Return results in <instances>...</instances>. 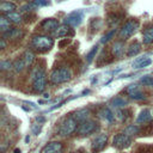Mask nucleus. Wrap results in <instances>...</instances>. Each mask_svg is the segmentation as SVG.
Returning <instances> with one entry per match:
<instances>
[{
  "label": "nucleus",
  "mask_w": 153,
  "mask_h": 153,
  "mask_svg": "<svg viewBox=\"0 0 153 153\" xmlns=\"http://www.w3.org/2000/svg\"><path fill=\"white\" fill-rule=\"evenodd\" d=\"M72 79V72L69 68L67 67H61V68H56L54 69L50 75H49V80L53 82V84H62V82H66L68 80Z\"/></svg>",
  "instance_id": "obj_1"
},
{
  "label": "nucleus",
  "mask_w": 153,
  "mask_h": 153,
  "mask_svg": "<svg viewBox=\"0 0 153 153\" xmlns=\"http://www.w3.org/2000/svg\"><path fill=\"white\" fill-rule=\"evenodd\" d=\"M142 42L143 44L153 43V25L147 26L142 32Z\"/></svg>",
  "instance_id": "obj_13"
},
{
  "label": "nucleus",
  "mask_w": 153,
  "mask_h": 153,
  "mask_svg": "<svg viewBox=\"0 0 153 153\" xmlns=\"http://www.w3.org/2000/svg\"><path fill=\"white\" fill-rule=\"evenodd\" d=\"M61 151H62V145L60 142H50L44 147L43 153H60Z\"/></svg>",
  "instance_id": "obj_14"
},
{
  "label": "nucleus",
  "mask_w": 153,
  "mask_h": 153,
  "mask_svg": "<svg viewBox=\"0 0 153 153\" xmlns=\"http://www.w3.org/2000/svg\"><path fill=\"white\" fill-rule=\"evenodd\" d=\"M32 5H33V7H43V6L50 5V1L49 0H33Z\"/></svg>",
  "instance_id": "obj_30"
},
{
  "label": "nucleus",
  "mask_w": 153,
  "mask_h": 153,
  "mask_svg": "<svg viewBox=\"0 0 153 153\" xmlns=\"http://www.w3.org/2000/svg\"><path fill=\"white\" fill-rule=\"evenodd\" d=\"M5 17L10 20V22H12V23H20L22 22V16L19 14V13H17V12H11V13H7V14H5Z\"/></svg>",
  "instance_id": "obj_23"
},
{
  "label": "nucleus",
  "mask_w": 153,
  "mask_h": 153,
  "mask_svg": "<svg viewBox=\"0 0 153 153\" xmlns=\"http://www.w3.org/2000/svg\"><path fill=\"white\" fill-rule=\"evenodd\" d=\"M116 33V29H112L110 32H108L105 36H103V38L100 39V43H106V42H109L111 38H112V36Z\"/></svg>",
  "instance_id": "obj_31"
},
{
  "label": "nucleus",
  "mask_w": 153,
  "mask_h": 153,
  "mask_svg": "<svg viewBox=\"0 0 153 153\" xmlns=\"http://www.w3.org/2000/svg\"><path fill=\"white\" fill-rule=\"evenodd\" d=\"M25 67H26V65H25V62H24L23 59H17V60L14 61V63H13V69H14L17 73L22 72Z\"/></svg>",
  "instance_id": "obj_25"
},
{
  "label": "nucleus",
  "mask_w": 153,
  "mask_h": 153,
  "mask_svg": "<svg viewBox=\"0 0 153 153\" xmlns=\"http://www.w3.org/2000/svg\"><path fill=\"white\" fill-rule=\"evenodd\" d=\"M135 91H139V86L135 85V84H131V85H129V86L127 87V93H128V94H131V93H134Z\"/></svg>",
  "instance_id": "obj_34"
},
{
  "label": "nucleus",
  "mask_w": 153,
  "mask_h": 153,
  "mask_svg": "<svg viewBox=\"0 0 153 153\" xmlns=\"http://www.w3.org/2000/svg\"><path fill=\"white\" fill-rule=\"evenodd\" d=\"M30 141V137L29 136H25V142H29Z\"/></svg>",
  "instance_id": "obj_39"
},
{
  "label": "nucleus",
  "mask_w": 153,
  "mask_h": 153,
  "mask_svg": "<svg viewBox=\"0 0 153 153\" xmlns=\"http://www.w3.org/2000/svg\"><path fill=\"white\" fill-rule=\"evenodd\" d=\"M152 63V60L147 56H141V57H137L134 62H133V67L134 68H145L147 66H149Z\"/></svg>",
  "instance_id": "obj_12"
},
{
  "label": "nucleus",
  "mask_w": 153,
  "mask_h": 153,
  "mask_svg": "<svg viewBox=\"0 0 153 153\" xmlns=\"http://www.w3.org/2000/svg\"><path fill=\"white\" fill-rule=\"evenodd\" d=\"M22 59L24 60V62H25V65H26V67H27V66H30V65L32 63V61H33V59H35V55H33L32 51L26 50V51L24 53V55H23Z\"/></svg>",
  "instance_id": "obj_24"
},
{
  "label": "nucleus",
  "mask_w": 153,
  "mask_h": 153,
  "mask_svg": "<svg viewBox=\"0 0 153 153\" xmlns=\"http://www.w3.org/2000/svg\"><path fill=\"white\" fill-rule=\"evenodd\" d=\"M31 44L32 47L38 50V51H47L49 49L53 48L54 45V39L49 36H42V35H38V36H33L32 39H31Z\"/></svg>",
  "instance_id": "obj_2"
},
{
  "label": "nucleus",
  "mask_w": 153,
  "mask_h": 153,
  "mask_svg": "<svg viewBox=\"0 0 153 153\" xmlns=\"http://www.w3.org/2000/svg\"><path fill=\"white\" fill-rule=\"evenodd\" d=\"M131 143V139L130 136H128L127 134H117L114 136L112 139V145L114 147L118 148V149H123V148H127L129 147Z\"/></svg>",
  "instance_id": "obj_7"
},
{
  "label": "nucleus",
  "mask_w": 153,
  "mask_h": 153,
  "mask_svg": "<svg viewBox=\"0 0 153 153\" xmlns=\"http://www.w3.org/2000/svg\"><path fill=\"white\" fill-rule=\"evenodd\" d=\"M140 50H141V44H140L139 42H134V43H131V44L129 45L128 51H127V55H128V56H134V55L139 54Z\"/></svg>",
  "instance_id": "obj_20"
},
{
  "label": "nucleus",
  "mask_w": 153,
  "mask_h": 153,
  "mask_svg": "<svg viewBox=\"0 0 153 153\" xmlns=\"http://www.w3.org/2000/svg\"><path fill=\"white\" fill-rule=\"evenodd\" d=\"M151 118H152L151 111H149L148 109H143V110L140 111V114H139V116H137V118H136V122H137V123H146V122H148Z\"/></svg>",
  "instance_id": "obj_18"
},
{
  "label": "nucleus",
  "mask_w": 153,
  "mask_h": 153,
  "mask_svg": "<svg viewBox=\"0 0 153 153\" xmlns=\"http://www.w3.org/2000/svg\"><path fill=\"white\" fill-rule=\"evenodd\" d=\"M106 142H108V136H106L105 134H99L98 136H96V137L93 139L91 147H92V149H93L94 152H99V151H102V149L105 147Z\"/></svg>",
  "instance_id": "obj_10"
},
{
  "label": "nucleus",
  "mask_w": 153,
  "mask_h": 153,
  "mask_svg": "<svg viewBox=\"0 0 153 153\" xmlns=\"http://www.w3.org/2000/svg\"><path fill=\"white\" fill-rule=\"evenodd\" d=\"M14 153H22V152H20L19 148H16V149H14Z\"/></svg>",
  "instance_id": "obj_38"
},
{
  "label": "nucleus",
  "mask_w": 153,
  "mask_h": 153,
  "mask_svg": "<svg viewBox=\"0 0 153 153\" xmlns=\"http://www.w3.org/2000/svg\"><path fill=\"white\" fill-rule=\"evenodd\" d=\"M59 26H60V25H59V22H57L56 19H54V18L44 19V20L41 23V25H39L41 30H43V31H45V32H53V33L56 31V29H57Z\"/></svg>",
  "instance_id": "obj_9"
},
{
  "label": "nucleus",
  "mask_w": 153,
  "mask_h": 153,
  "mask_svg": "<svg viewBox=\"0 0 153 153\" xmlns=\"http://www.w3.org/2000/svg\"><path fill=\"white\" fill-rule=\"evenodd\" d=\"M47 86V75L42 68H37L32 73V87L36 92L44 91Z\"/></svg>",
  "instance_id": "obj_3"
},
{
  "label": "nucleus",
  "mask_w": 153,
  "mask_h": 153,
  "mask_svg": "<svg viewBox=\"0 0 153 153\" xmlns=\"http://www.w3.org/2000/svg\"><path fill=\"white\" fill-rule=\"evenodd\" d=\"M96 130V123L93 121H84L79 124V127L76 128V133L79 135H88L91 133H93Z\"/></svg>",
  "instance_id": "obj_8"
},
{
  "label": "nucleus",
  "mask_w": 153,
  "mask_h": 153,
  "mask_svg": "<svg viewBox=\"0 0 153 153\" xmlns=\"http://www.w3.org/2000/svg\"><path fill=\"white\" fill-rule=\"evenodd\" d=\"M123 50H124V42H123V41H117V42H115L114 45H112V48H111L112 55H114L115 57H120V56L122 55Z\"/></svg>",
  "instance_id": "obj_15"
},
{
  "label": "nucleus",
  "mask_w": 153,
  "mask_h": 153,
  "mask_svg": "<svg viewBox=\"0 0 153 153\" xmlns=\"http://www.w3.org/2000/svg\"><path fill=\"white\" fill-rule=\"evenodd\" d=\"M23 36V32L19 29H11L7 32H4V37L2 38H11V39H17L20 38Z\"/></svg>",
  "instance_id": "obj_19"
},
{
  "label": "nucleus",
  "mask_w": 153,
  "mask_h": 153,
  "mask_svg": "<svg viewBox=\"0 0 153 153\" xmlns=\"http://www.w3.org/2000/svg\"><path fill=\"white\" fill-rule=\"evenodd\" d=\"M88 109H80V110H76L73 115V118L76 121V122H84L86 121V118L88 117Z\"/></svg>",
  "instance_id": "obj_16"
},
{
  "label": "nucleus",
  "mask_w": 153,
  "mask_h": 153,
  "mask_svg": "<svg viewBox=\"0 0 153 153\" xmlns=\"http://www.w3.org/2000/svg\"><path fill=\"white\" fill-rule=\"evenodd\" d=\"M66 103V100H63V102H61V103H59V104H56V105H54V106H51L50 109H49V111H51V110H55L56 108H60V106H62L63 104Z\"/></svg>",
  "instance_id": "obj_36"
},
{
  "label": "nucleus",
  "mask_w": 153,
  "mask_h": 153,
  "mask_svg": "<svg viewBox=\"0 0 153 153\" xmlns=\"http://www.w3.org/2000/svg\"><path fill=\"white\" fill-rule=\"evenodd\" d=\"M13 67V65H12V62H10V61H1L0 62V68H1V71H8V69H11Z\"/></svg>",
  "instance_id": "obj_33"
},
{
  "label": "nucleus",
  "mask_w": 153,
  "mask_h": 153,
  "mask_svg": "<svg viewBox=\"0 0 153 153\" xmlns=\"http://www.w3.org/2000/svg\"><path fill=\"white\" fill-rule=\"evenodd\" d=\"M130 96V98H133L134 100H142V99H145V94L139 90V91H135L134 93H131V94H129Z\"/></svg>",
  "instance_id": "obj_32"
},
{
  "label": "nucleus",
  "mask_w": 153,
  "mask_h": 153,
  "mask_svg": "<svg viewBox=\"0 0 153 153\" xmlns=\"http://www.w3.org/2000/svg\"><path fill=\"white\" fill-rule=\"evenodd\" d=\"M137 27H139V23H137L136 20H128V22L122 26V29H121V31H120L121 38H123V39L129 38V37L136 31Z\"/></svg>",
  "instance_id": "obj_5"
},
{
  "label": "nucleus",
  "mask_w": 153,
  "mask_h": 153,
  "mask_svg": "<svg viewBox=\"0 0 153 153\" xmlns=\"http://www.w3.org/2000/svg\"><path fill=\"white\" fill-rule=\"evenodd\" d=\"M14 10H16V4H13V2H10V1H2V2L0 4V11H1L4 14L14 12Z\"/></svg>",
  "instance_id": "obj_17"
},
{
  "label": "nucleus",
  "mask_w": 153,
  "mask_h": 153,
  "mask_svg": "<svg viewBox=\"0 0 153 153\" xmlns=\"http://www.w3.org/2000/svg\"><path fill=\"white\" fill-rule=\"evenodd\" d=\"M140 82L143 84L145 86H153V78L149 76V75H143L140 79Z\"/></svg>",
  "instance_id": "obj_29"
},
{
  "label": "nucleus",
  "mask_w": 153,
  "mask_h": 153,
  "mask_svg": "<svg viewBox=\"0 0 153 153\" xmlns=\"http://www.w3.org/2000/svg\"><path fill=\"white\" fill-rule=\"evenodd\" d=\"M75 130H76V121L73 118V116H71V117H67L63 121V123L61 124L60 135L61 136H67V135H71Z\"/></svg>",
  "instance_id": "obj_4"
},
{
  "label": "nucleus",
  "mask_w": 153,
  "mask_h": 153,
  "mask_svg": "<svg viewBox=\"0 0 153 153\" xmlns=\"http://www.w3.org/2000/svg\"><path fill=\"white\" fill-rule=\"evenodd\" d=\"M43 97H44V98H49V94H48V93H45Z\"/></svg>",
  "instance_id": "obj_40"
},
{
  "label": "nucleus",
  "mask_w": 153,
  "mask_h": 153,
  "mask_svg": "<svg viewBox=\"0 0 153 153\" xmlns=\"http://www.w3.org/2000/svg\"><path fill=\"white\" fill-rule=\"evenodd\" d=\"M0 47H1V49H4V48L6 47V43H5V38H1V39H0Z\"/></svg>",
  "instance_id": "obj_37"
},
{
  "label": "nucleus",
  "mask_w": 153,
  "mask_h": 153,
  "mask_svg": "<svg viewBox=\"0 0 153 153\" xmlns=\"http://www.w3.org/2000/svg\"><path fill=\"white\" fill-rule=\"evenodd\" d=\"M111 105L114 108H124L127 105V100L124 98H121V97H115L111 100Z\"/></svg>",
  "instance_id": "obj_22"
},
{
  "label": "nucleus",
  "mask_w": 153,
  "mask_h": 153,
  "mask_svg": "<svg viewBox=\"0 0 153 153\" xmlns=\"http://www.w3.org/2000/svg\"><path fill=\"white\" fill-rule=\"evenodd\" d=\"M69 43H71V39H67V38H66V39H63V41L59 42V47H60V48H63L65 45H68Z\"/></svg>",
  "instance_id": "obj_35"
},
{
  "label": "nucleus",
  "mask_w": 153,
  "mask_h": 153,
  "mask_svg": "<svg viewBox=\"0 0 153 153\" xmlns=\"http://www.w3.org/2000/svg\"><path fill=\"white\" fill-rule=\"evenodd\" d=\"M82 22V12L81 11H74L72 13H69L65 19L63 23L71 27H76L81 24Z\"/></svg>",
  "instance_id": "obj_6"
},
{
  "label": "nucleus",
  "mask_w": 153,
  "mask_h": 153,
  "mask_svg": "<svg viewBox=\"0 0 153 153\" xmlns=\"http://www.w3.org/2000/svg\"><path fill=\"white\" fill-rule=\"evenodd\" d=\"M100 115H102V117H103L104 120H106V121H109V122H112V121H114V114L111 112V110H110L109 108L103 109L102 112H100Z\"/></svg>",
  "instance_id": "obj_26"
},
{
  "label": "nucleus",
  "mask_w": 153,
  "mask_h": 153,
  "mask_svg": "<svg viewBox=\"0 0 153 153\" xmlns=\"http://www.w3.org/2000/svg\"><path fill=\"white\" fill-rule=\"evenodd\" d=\"M137 133H139V127H137V126H134V124L128 126V127L124 129V134H127L128 136L134 135V134H137Z\"/></svg>",
  "instance_id": "obj_27"
},
{
  "label": "nucleus",
  "mask_w": 153,
  "mask_h": 153,
  "mask_svg": "<svg viewBox=\"0 0 153 153\" xmlns=\"http://www.w3.org/2000/svg\"><path fill=\"white\" fill-rule=\"evenodd\" d=\"M97 51H98V45H94V47L91 49V51L86 55V61H87V63H91V62H92V60L94 59Z\"/></svg>",
  "instance_id": "obj_28"
},
{
  "label": "nucleus",
  "mask_w": 153,
  "mask_h": 153,
  "mask_svg": "<svg viewBox=\"0 0 153 153\" xmlns=\"http://www.w3.org/2000/svg\"><path fill=\"white\" fill-rule=\"evenodd\" d=\"M0 29H1L2 32H7V31H10L12 29L11 27V22L5 16L0 17Z\"/></svg>",
  "instance_id": "obj_21"
},
{
  "label": "nucleus",
  "mask_w": 153,
  "mask_h": 153,
  "mask_svg": "<svg viewBox=\"0 0 153 153\" xmlns=\"http://www.w3.org/2000/svg\"><path fill=\"white\" fill-rule=\"evenodd\" d=\"M54 35L56 37H67V36H73L74 35V31H73V29L71 26L63 24V25H60L56 29V31L54 32Z\"/></svg>",
  "instance_id": "obj_11"
}]
</instances>
